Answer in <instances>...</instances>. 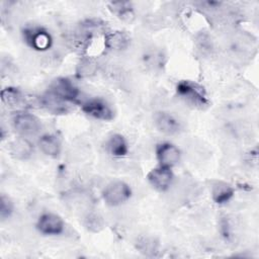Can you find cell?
Listing matches in <instances>:
<instances>
[{
	"mask_svg": "<svg viewBox=\"0 0 259 259\" xmlns=\"http://www.w3.org/2000/svg\"><path fill=\"white\" fill-rule=\"evenodd\" d=\"M177 95L189 105L203 109L209 105V99L204 88L190 80H182L176 85Z\"/></svg>",
	"mask_w": 259,
	"mask_h": 259,
	"instance_id": "cell-1",
	"label": "cell"
},
{
	"mask_svg": "<svg viewBox=\"0 0 259 259\" xmlns=\"http://www.w3.org/2000/svg\"><path fill=\"white\" fill-rule=\"evenodd\" d=\"M132 196L130 185L120 180L112 181L102 191V198L109 206H118L125 203Z\"/></svg>",
	"mask_w": 259,
	"mask_h": 259,
	"instance_id": "cell-2",
	"label": "cell"
},
{
	"mask_svg": "<svg viewBox=\"0 0 259 259\" xmlns=\"http://www.w3.org/2000/svg\"><path fill=\"white\" fill-rule=\"evenodd\" d=\"M14 130L22 137H31L39 133L41 122L37 116L27 111H17L12 117Z\"/></svg>",
	"mask_w": 259,
	"mask_h": 259,
	"instance_id": "cell-3",
	"label": "cell"
},
{
	"mask_svg": "<svg viewBox=\"0 0 259 259\" xmlns=\"http://www.w3.org/2000/svg\"><path fill=\"white\" fill-rule=\"evenodd\" d=\"M82 111L98 120L110 121L114 117L112 107L102 98H90L81 104Z\"/></svg>",
	"mask_w": 259,
	"mask_h": 259,
	"instance_id": "cell-4",
	"label": "cell"
},
{
	"mask_svg": "<svg viewBox=\"0 0 259 259\" xmlns=\"http://www.w3.org/2000/svg\"><path fill=\"white\" fill-rule=\"evenodd\" d=\"M48 91L69 103L76 102L80 95L79 88L66 77H59L53 80Z\"/></svg>",
	"mask_w": 259,
	"mask_h": 259,
	"instance_id": "cell-5",
	"label": "cell"
},
{
	"mask_svg": "<svg viewBox=\"0 0 259 259\" xmlns=\"http://www.w3.org/2000/svg\"><path fill=\"white\" fill-rule=\"evenodd\" d=\"M36 230L44 236H59L65 230V222L55 212H42L35 224Z\"/></svg>",
	"mask_w": 259,
	"mask_h": 259,
	"instance_id": "cell-6",
	"label": "cell"
},
{
	"mask_svg": "<svg viewBox=\"0 0 259 259\" xmlns=\"http://www.w3.org/2000/svg\"><path fill=\"white\" fill-rule=\"evenodd\" d=\"M24 41L33 50L46 51L51 48L53 38L51 34L42 27L30 26L22 31Z\"/></svg>",
	"mask_w": 259,
	"mask_h": 259,
	"instance_id": "cell-7",
	"label": "cell"
},
{
	"mask_svg": "<svg viewBox=\"0 0 259 259\" xmlns=\"http://www.w3.org/2000/svg\"><path fill=\"white\" fill-rule=\"evenodd\" d=\"M173 178L174 175L171 168L160 165L156 168H153L147 175V179L150 185L154 189L161 192L169 189L172 184Z\"/></svg>",
	"mask_w": 259,
	"mask_h": 259,
	"instance_id": "cell-8",
	"label": "cell"
},
{
	"mask_svg": "<svg viewBox=\"0 0 259 259\" xmlns=\"http://www.w3.org/2000/svg\"><path fill=\"white\" fill-rule=\"evenodd\" d=\"M156 158L160 166L172 168L177 165L181 158V153L178 147L169 142H163L156 147Z\"/></svg>",
	"mask_w": 259,
	"mask_h": 259,
	"instance_id": "cell-9",
	"label": "cell"
},
{
	"mask_svg": "<svg viewBox=\"0 0 259 259\" xmlns=\"http://www.w3.org/2000/svg\"><path fill=\"white\" fill-rule=\"evenodd\" d=\"M154 123L159 132L167 136H173L180 132L181 124L179 120L169 112L159 111L154 115Z\"/></svg>",
	"mask_w": 259,
	"mask_h": 259,
	"instance_id": "cell-10",
	"label": "cell"
},
{
	"mask_svg": "<svg viewBox=\"0 0 259 259\" xmlns=\"http://www.w3.org/2000/svg\"><path fill=\"white\" fill-rule=\"evenodd\" d=\"M38 102L48 112L56 115L66 114L70 111V103L47 91L38 98Z\"/></svg>",
	"mask_w": 259,
	"mask_h": 259,
	"instance_id": "cell-11",
	"label": "cell"
},
{
	"mask_svg": "<svg viewBox=\"0 0 259 259\" xmlns=\"http://www.w3.org/2000/svg\"><path fill=\"white\" fill-rule=\"evenodd\" d=\"M39 150L48 157L56 158L61 153V141L54 134H45L42 135L37 142Z\"/></svg>",
	"mask_w": 259,
	"mask_h": 259,
	"instance_id": "cell-12",
	"label": "cell"
},
{
	"mask_svg": "<svg viewBox=\"0 0 259 259\" xmlns=\"http://www.w3.org/2000/svg\"><path fill=\"white\" fill-rule=\"evenodd\" d=\"M211 198L217 204H226L234 196V188L227 182L215 181L211 185Z\"/></svg>",
	"mask_w": 259,
	"mask_h": 259,
	"instance_id": "cell-13",
	"label": "cell"
},
{
	"mask_svg": "<svg viewBox=\"0 0 259 259\" xmlns=\"http://www.w3.org/2000/svg\"><path fill=\"white\" fill-rule=\"evenodd\" d=\"M106 148L108 153L116 158L124 157L128 153L127 142L125 138L120 134L111 135L106 142Z\"/></svg>",
	"mask_w": 259,
	"mask_h": 259,
	"instance_id": "cell-14",
	"label": "cell"
},
{
	"mask_svg": "<svg viewBox=\"0 0 259 259\" xmlns=\"http://www.w3.org/2000/svg\"><path fill=\"white\" fill-rule=\"evenodd\" d=\"M131 44L130 35L120 30L112 31L105 35L104 45L107 49L111 51H122L125 50Z\"/></svg>",
	"mask_w": 259,
	"mask_h": 259,
	"instance_id": "cell-15",
	"label": "cell"
},
{
	"mask_svg": "<svg viewBox=\"0 0 259 259\" xmlns=\"http://www.w3.org/2000/svg\"><path fill=\"white\" fill-rule=\"evenodd\" d=\"M10 152L16 159L26 160L31 157L33 153V146L25 137H22L11 143Z\"/></svg>",
	"mask_w": 259,
	"mask_h": 259,
	"instance_id": "cell-16",
	"label": "cell"
},
{
	"mask_svg": "<svg viewBox=\"0 0 259 259\" xmlns=\"http://www.w3.org/2000/svg\"><path fill=\"white\" fill-rule=\"evenodd\" d=\"M1 100L4 104L10 107L22 106L25 104V96L19 89L14 87H6L2 89Z\"/></svg>",
	"mask_w": 259,
	"mask_h": 259,
	"instance_id": "cell-17",
	"label": "cell"
},
{
	"mask_svg": "<svg viewBox=\"0 0 259 259\" xmlns=\"http://www.w3.org/2000/svg\"><path fill=\"white\" fill-rule=\"evenodd\" d=\"M108 8L122 21H132L135 17L133 6L130 2H111Z\"/></svg>",
	"mask_w": 259,
	"mask_h": 259,
	"instance_id": "cell-18",
	"label": "cell"
},
{
	"mask_svg": "<svg viewBox=\"0 0 259 259\" xmlns=\"http://www.w3.org/2000/svg\"><path fill=\"white\" fill-rule=\"evenodd\" d=\"M97 69L96 64L90 60V59H85L80 62L77 68V74L79 77H89L95 73Z\"/></svg>",
	"mask_w": 259,
	"mask_h": 259,
	"instance_id": "cell-19",
	"label": "cell"
},
{
	"mask_svg": "<svg viewBox=\"0 0 259 259\" xmlns=\"http://www.w3.org/2000/svg\"><path fill=\"white\" fill-rule=\"evenodd\" d=\"M14 210V205L12 200L5 194H1L0 197V218L2 221L7 220L11 217Z\"/></svg>",
	"mask_w": 259,
	"mask_h": 259,
	"instance_id": "cell-20",
	"label": "cell"
},
{
	"mask_svg": "<svg viewBox=\"0 0 259 259\" xmlns=\"http://www.w3.org/2000/svg\"><path fill=\"white\" fill-rule=\"evenodd\" d=\"M86 227L90 230V231H94L97 232L100 229H102L103 227V221L102 218L99 217L98 214L95 213H91L86 218Z\"/></svg>",
	"mask_w": 259,
	"mask_h": 259,
	"instance_id": "cell-21",
	"label": "cell"
},
{
	"mask_svg": "<svg viewBox=\"0 0 259 259\" xmlns=\"http://www.w3.org/2000/svg\"><path fill=\"white\" fill-rule=\"evenodd\" d=\"M141 250L145 251V252H153L155 250V243L154 241H151L149 239H145L143 240L141 243Z\"/></svg>",
	"mask_w": 259,
	"mask_h": 259,
	"instance_id": "cell-22",
	"label": "cell"
}]
</instances>
